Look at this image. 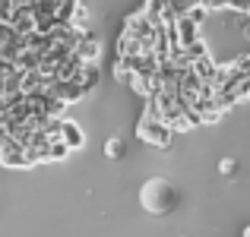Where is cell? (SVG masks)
Masks as SVG:
<instances>
[{
  "label": "cell",
  "mask_w": 250,
  "mask_h": 237,
  "mask_svg": "<svg viewBox=\"0 0 250 237\" xmlns=\"http://www.w3.org/2000/svg\"><path fill=\"white\" fill-rule=\"evenodd\" d=\"M44 92H51L54 98H61L63 104H73L85 98V92H89V85H83L80 79H51L48 85H44Z\"/></svg>",
  "instance_id": "cell-3"
},
{
  "label": "cell",
  "mask_w": 250,
  "mask_h": 237,
  "mask_svg": "<svg viewBox=\"0 0 250 237\" xmlns=\"http://www.w3.org/2000/svg\"><path fill=\"white\" fill-rule=\"evenodd\" d=\"M73 54L80 57V60H98V54H102V41H98L95 32H89V29L80 32V38H76V44H73Z\"/></svg>",
  "instance_id": "cell-4"
},
{
  "label": "cell",
  "mask_w": 250,
  "mask_h": 237,
  "mask_svg": "<svg viewBox=\"0 0 250 237\" xmlns=\"http://www.w3.org/2000/svg\"><path fill=\"white\" fill-rule=\"evenodd\" d=\"M133 67H130V60H124V57H121V60H117V67H114V79H117V82H121V85H133Z\"/></svg>",
  "instance_id": "cell-11"
},
{
  "label": "cell",
  "mask_w": 250,
  "mask_h": 237,
  "mask_svg": "<svg viewBox=\"0 0 250 237\" xmlns=\"http://www.w3.org/2000/svg\"><path fill=\"white\" fill-rule=\"evenodd\" d=\"M143 206L149 209V212H155V215H162V212H168V206H171V199H174V190H171V183L168 180H149L146 187H143Z\"/></svg>",
  "instance_id": "cell-1"
},
{
  "label": "cell",
  "mask_w": 250,
  "mask_h": 237,
  "mask_svg": "<svg viewBox=\"0 0 250 237\" xmlns=\"http://www.w3.org/2000/svg\"><path fill=\"white\" fill-rule=\"evenodd\" d=\"M174 32H177V41H181V48H187L190 41H196V38H200V22H193V19L184 13V16L174 19Z\"/></svg>",
  "instance_id": "cell-7"
},
{
  "label": "cell",
  "mask_w": 250,
  "mask_h": 237,
  "mask_svg": "<svg viewBox=\"0 0 250 237\" xmlns=\"http://www.w3.org/2000/svg\"><path fill=\"white\" fill-rule=\"evenodd\" d=\"M67 155H70V149H67V142H63L61 136H57V139H51L48 146H44V158H48V161H63Z\"/></svg>",
  "instance_id": "cell-9"
},
{
  "label": "cell",
  "mask_w": 250,
  "mask_h": 237,
  "mask_svg": "<svg viewBox=\"0 0 250 237\" xmlns=\"http://www.w3.org/2000/svg\"><path fill=\"white\" fill-rule=\"evenodd\" d=\"M140 51H143V44L136 41L133 35H127V32H124V35L117 38V54H121V57H133V54H140Z\"/></svg>",
  "instance_id": "cell-10"
},
{
  "label": "cell",
  "mask_w": 250,
  "mask_h": 237,
  "mask_svg": "<svg viewBox=\"0 0 250 237\" xmlns=\"http://www.w3.org/2000/svg\"><path fill=\"white\" fill-rule=\"evenodd\" d=\"M219 171H222V174H228V177H231L234 171H238V164H234V158H222V161H219Z\"/></svg>",
  "instance_id": "cell-14"
},
{
  "label": "cell",
  "mask_w": 250,
  "mask_h": 237,
  "mask_svg": "<svg viewBox=\"0 0 250 237\" xmlns=\"http://www.w3.org/2000/svg\"><path fill=\"white\" fill-rule=\"evenodd\" d=\"M104 152H108V158H121V155H124V139H121V136H114V139H108V146H104Z\"/></svg>",
  "instance_id": "cell-13"
},
{
  "label": "cell",
  "mask_w": 250,
  "mask_h": 237,
  "mask_svg": "<svg viewBox=\"0 0 250 237\" xmlns=\"http://www.w3.org/2000/svg\"><path fill=\"white\" fill-rule=\"evenodd\" d=\"M70 25H76V29H85V25H89V10H85L83 3L73 6V13H70Z\"/></svg>",
  "instance_id": "cell-12"
},
{
  "label": "cell",
  "mask_w": 250,
  "mask_h": 237,
  "mask_svg": "<svg viewBox=\"0 0 250 237\" xmlns=\"http://www.w3.org/2000/svg\"><path fill=\"white\" fill-rule=\"evenodd\" d=\"M57 136H61L63 142H67V149L73 152V149H83L85 146V136H83V127L73 120H61L57 123Z\"/></svg>",
  "instance_id": "cell-5"
},
{
  "label": "cell",
  "mask_w": 250,
  "mask_h": 237,
  "mask_svg": "<svg viewBox=\"0 0 250 237\" xmlns=\"http://www.w3.org/2000/svg\"><path fill=\"white\" fill-rule=\"evenodd\" d=\"M10 25H13V29L19 32V35H29V32H35V16H32L29 3H19V6H13Z\"/></svg>",
  "instance_id": "cell-6"
},
{
  "label": "cell",
  "mask_w": 250,
  "mask_h": 237,
  "mask_svg": "<svg viewBox=\"0 0 250 237\" xmlns=\"http://www.w3.org/2000/svg\"><path fill=\"white\" fill-rule=\"evenodd\" d=\"M190 70H193V73L200 76L203 82H209V85H212V76H215V60L209 57V51H206V54H200V57H193V60H190Z\"/></svg>",
  "instance_id": "cell-8"
},
{
  "label": "cell",
  "mask_w": 250,
  "mask_h": 237,
  "mask_svg": "<svg viewBox=\"0 0 250 237\" xmlns=\"http://www.w3.org/2000/svg\"><path fill=\"white\" fill-rule=\"evenodd\" d=\"M140 139L143 142H149V146H159V149H168L171 146V127L165 120H159V117H149V114H143V120H140Z\"/></svg>",
  "instance_id": "cell-2"
}]
</instances>
